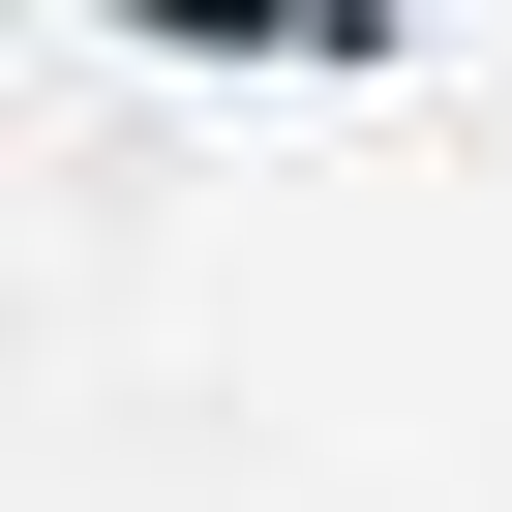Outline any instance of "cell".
<instances>
[{"label":"cell","mask_w":512,"mask_h":512,"mask_svg":"<svg viewBox=\"0 0 512 512\" xmlns=\"http://www.w3.org/2000/svg\"><path fill=\"white\" fill-rule=\"evenodd\" d=\"M91 31H151V61H362L392 0H91Z\"/></svg>","instance_id":"1"}]
</instances>
